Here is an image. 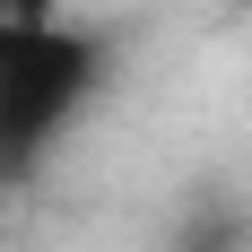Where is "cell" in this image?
<instances>
[{
  "mask_svg": "<svg viewBox=\"0 0 252 252\" xmlns=\"http://www.w3.org/2000/svg\"><path fill=\"white\" fill-rule=\"evenodd\" d=\"M235 244H244V218H226V209H218V218H191L174 252H235Z\"/></svg>",
  "mask_w": 252,
  "mask_h": 252,
  "instance_id": "cell-2",
  "label": "cell"
},
{
  "mask_svg": "<svg viewBox=\"0 0 252 252\" xmlns=\"http://www.w3.org/2000/svg\"><path fill=\"white\" fill-rule=\"evenodd\" d=\"M113 78V44L78 18H0V165L35 174L52 157V139L104 96Z\"/></svg>",
  "mask_w": 252,
  "mask_h": 252,
  "instance_id": "cell-1",
  "label": "cell"
},
{
  "mask_svg": "<svg viewBox=\"0 0 252 252\" xmlns=\"http://www.w3.org/2000/svg\"><path fill=\"white\" fill-rule=\"evenodd\" d=\"M9 183H18V174H9V165H0V218H9Z\"/></svg>",
  "mask_w": 252,
  "mask_h": 252,
  "instance_id": "cell-4",
  "label": "cell"
},
{
  "mask_svg": "<svg viewBox=\"0 0 252 252\" xmlns=\"http://www.w3.org/2000/svg\"><path fill=\"white\" fill-rule=\"evenodd\" d=\"M0 18H18V26H35V18H70V0H0Z\"/></svg>",
  "mask_w": 252,
  "mask_h": 252,
  "instance_id": "cell-3",
  "label": "cell"
}]
</instances>
